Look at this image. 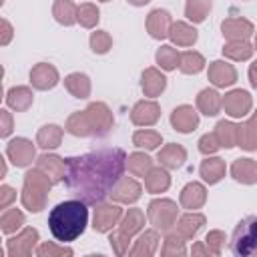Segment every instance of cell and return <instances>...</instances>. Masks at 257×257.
Returning a JSON list of instances; mask_svg holds the SVG:
<instances>
[{"instance_id": "cell-4", "label": "cell", "mask_w": 257, "mask_h": 257, "mask_svg": "<svg viewBox=\"0 0 257 257\" xmlns=\"http://www.w3.org/2000/svg\"><path fill=\"white\" fill-rule=\"evenodd\" d=\"M50 183L48 177L42 175V169H36V171H30L24 179V195H22V201L24 205L30 209V211H40L42 203H44V197L50 189Z\"/></svg>"}, {"instance_id": "cell-15", "label": "cell", "mask_w": 257, "mask_h": 257, "mask_svg": "<svg viewBox=\"0 0 257 257\" xmlns=\"http://www.w3.org/2000/svg\"><path fill=\"white\" fill-rule=\"evenodd\" d=\"M110 195H112V199H116L120 203H133L141 197V185L133 179H120Z\"/></svg>"}, {"instance_id": "cell-38", "label": "cell", "mask_w": 257, "mask_h": 257, "mask_svg": "<svg viewBox=\"0 0 257 257\" xmlns=\"http://www.w3.org/2000/svg\"><path fill=\"white\" fill-rule=\"evenodd\" d=\"M179 54H177V50L173 48V46H163L159 52H157V62L165 68V70H173L175 66H177V62H179Z\"/></svg>"}, {"instance_id": "cell-13", "label": "cell", "mask_w": 257, "mask_h": 257, "mask_svg": "<svg viewBox=\"0 0 257 257\" xmlns=\"http://www.w3.org/2000/svg\"><path fill=\"white\" fill-rule=\"evenodd\" d=\"M120 207H116V205H100L98 209H96V213H94V229L96 231H108L114 223H116V219L120 217Z\"/></svg>"}, {"instance_id": "cell-44", "label": "cell", "mask_w": 257, "mask_h": 257, "mask_svg": "<svg viewBox=\"0 0 257 257\" xmlns=\"http://www.w3.org/2000/svg\"><path fill=\"white\" fill-rule=\"evenodd\" d=\"M249 78H251V84L257 88V62H253L249 66Z\"/></svg>"}, {"instance_id": "cell-31", "label": "cell", "mask_w": 257, "mask_h": 257, "mask_svg": "<svg viewBox=\"0 0 257 257\" xmlns=\"http://www.w3.org/2000/svg\"><path fill=\"white\" fill-rule=\"evenodd\" d=\"M145 187L151 193H161L169 187V175L163 169H151L147 179H145Z\"/></svg>"}, {"instance_id": "cell-8", "label": "cell", "mask_w": 257, "mask_h": 257, "mask_svg": "<svg viewBox=\"0 0 257 257\" xmlns=\"http://www.w3.org/2000/svg\"><path fill=\"white\" fill-rule=\"evenodd\" d=\"M223 106L231 116H243L251 108V96L245 90H233L223 98Z\"/></svg>"}, {"instance_id": "cell-48", "label": "cell", "mask_w": 257, "mask_h": 257, "mask_svg": "<svg viewBox=\"0 0 257 257\" xmlns=\"http://www.w3.org/2000/svg\"><path fill=\"white\" fill-rule=\"evenodd\" d=\"M255 50H257V40H255Z\"/></svg>"}, {"instance_id": "cell-1", "label": "cell", "mask_w": 257, "mask_h": 257, "mask_svg": "<svg viewBox=\"0 0 257 257\" xmlns=\"http://www.w3.org/2000/svg\"><path fill=\"white\" fill-rule=\"evenodd\" d=\"M126 155L122 149L106 147L80 157L64 159V185L86 205L102 203L122 179Z\"/></svg>"}, {"instance_id": "cell-23", "label": "cell", "mask_w": 257, "mask_h": 257, "mask_svg": "<svg viewBox=\"0 0 257 257\" xmlns=\"http://www.w3.org/2000/svg\"><path fill=\"white\" fill-rule=\"evenodd\" d=\"M169 36L173 38V42H175V44L191 46V44H195V40H197V30H195V28H191L189 24H185V22H177V24H173V26H171Z\"/></svg>"}, {"instance_id": "cell-14", "label": "cell", "mask_w": 257, "mask_h": 257, "mask_svg": "<svg viewBox=\"0 0 257 257\" xmlns=\"http://www.w3.org/2000/svg\"><path fill=\"white\" fill-rule=\"evenodd\" d=\"M223 34L229 38V40H245L251 32H253V26L249 20H243V18H229L223 22Z\"/></svg>"}, {"instance_id": "cell-16", "label": "cell", "mask_w": 257, "mask_h": 257, "mask_svg": "<svg viewBox=\"0 0 257 257\" xmlns=\"http://www.w3.org/2000/svg\"><path fill=\"white\" fill-rule=\"evenodd\" d=\"M231 173L237 181L251 185L257 181V163H253L251 159H237L231 167Z\"/></svg>"}, {"instance_id": "cell-42", "label": "cell", "mask_w": 257, "mask_h": 257, "mask_svg": "<svg viewBox=\"0 0 257 257\" xmlns=\"http://www.w3.org/2000/svg\"><path fill=\"white\" fill-rule=\"evenodd\" d=\"M22 221H24L22 213H18L16 209H12V211H8V213L2 217V229H4L6 233H10V231H14L16 227H20Z\"/></svg>"}, {"instance_id": "cell-24", "label": "cell", "mask_w": 257, "mask_h": 257, "mask_svg": "<svg viewBox=\"0 0 257 257\" xmlns=\"http://www.w3.org/2000/svg\"><path fill=\"white\" fill-rule=\"evenodd\" d=\"M203 201H205V189L199 183H189L181 193V203L187 209H197L203 205Z\"/></svg>"}, {"instance_id": "cell-43", "label": "cell", "mask_w": 257, "mask_h": 257, "mask_svg": "<svg viewBox=\"0 0 257 257\" xmlns=\"http://www.w3.org/2000/svg\"><path fill=\"white\" fill-rule=\"evenodd\" d=\"M219 147H221V145H219V141H217L215 133H213V135H205V137L199 141V151H201V153H205V155L215 153Z\"/></svg>"}, {"instance_id": "cell-11", "label": "cell", "mask_w": 257, "mask_h": 257, "mask_svg": "<svg viewBox=\"0 0 257 257\" xmlns=\"http://www.w3.org/2000/svg\"><path fill=\"white\" fill-rule=\"evenodd\" d=\"M209 78H211V82L215 86H229V84H233L237 80V72H235V68L231 64L217 60V62H213L209 66Z\"/></svg>"}, {"instance_id": "cell-33", "label": "cell", "mask_w": 257, "mask_h": 257, "mask_svg": "<svg viewBox=\"0 0 257 257\" xmlns=\"http://www.w3.org/2000/svg\"><path fill=\"white\" fill-rule=\"evenodd\" d=\"M205 66V60L199 52H183L181 58H179V68L187 74H193V72H199L201 68Z\"/></svg>"}, {"instance_id": "cell-22", "label": "cell", "mask_w": 257, "mask_h": 257, "mask_svg": "<svg viewBox=\"0 0 257 257\" xmlns=\"http://www.w3.org/2000/svg\"><path fill=\"white\" fill-rule=\"evenodd\" d=\"M215 137L219 141L221 147L225 149H231L237 145V137H239V126H235L233 122H227V120H221L217 126H215Z\"/></svg>"}, {"instance_id": "cell-29", "label": "cell", "mask_w": 257, "mask_h": 257, "mask_svg": "<svg viewBox=\"0 0 257 257\" xmlns=\"http://www.w3.org/2000/svg\"><path fill=\"white\" fill-rule=\"evenodd\" d=\"M76 12H78V8L70 0H56V4H54V16L60 24H66V26L72 24L76 20Z\"/></svg>"}, {"instance_id": "cell-18", "label": "cell", "mask_w": 257, "mask_h": 257, "mask_svg": "<svg viewBox=\"0 0 257 257\" xmlns=\"http://www.w3.org/2000/svg\"><path fill=\"white\" fill-rule=\"evenodd\" d=\"M237 145L245 151H255L257 149V114L251 120H247L243 126H239Z\"/></svg>"}, {"instance_id": "cell-12", "label": "cell", "mask_w": 257, "mask_h": 257, "mask_svg": "<svg viewBox=\"0 0 257 257\" xmlns=\"http://www.w3.org/2000/svg\"><path fill=\"white\" fill-rule=\"evenodd\" d=\"M30 80H32V84H34L36 88L46 90V88H52V86L56 84L58 72H56L52 66H48V64H38V66L32 68Z\"/></svg>"}, {"instance_id": "cell-27", "label": "cell", "mask_w": 257, "mask_h": 257, "mask_svg": "<svg viewBox=\"0 0 257 257\" xmlns=\"http://www.w3.org/2000/svg\"><path fill=\"white\" fill-rule=\"evenodd\" d=\"M223 54H227L233 60H247L253 54V48H251V44L247 40H231L223 48Z\"/></svg>"}, {"instance_id": "cell-26", "label": "cell", "mask_w": 257, "mask_h": 257, "mask_svg": "<svg viewBox=\"0 0 257 257\" xmlns=\"http://www.w3.org/2000/svg\"><path fill=\"white\" fill-rule=\"evenodd\" d=\"M201 175H203V179L207 181V183H217L223 175H225V163L221 161V159H207V161H203V165H201Z\"/></svg>"}, {"instance_id": "cell-41", "label": "cell", "mask_w": 257, "mask_h": 257, "mask_svg": "<svg viewBox=\"0 0 257 257\" xmlns=\"http://www.w3.org/2000/svg\"><path fill=\"white\" fill-rule=\"evenodd\" d=\"M90 46H92L94 52L104 54V52L110 48V36H108L106 32H102V30L92 32V36H90Z\"/></svg>"}, {"instance_id": "cell-7", "label": "cell", "mask_w": 257, "mask_h": 257, "mask_svg": "<svg viewBox=\"0 0 257 257\" xmlns=\"http://www.w3.org/2000/svg\"><path fill=\"white\" fill-rule=\"evenodd\" d=\"M6 153H8V157L12 159V163H14L16 167H26V165L34 159V147H32V143L26 141V139H14V141L8 145Z\"/></svg>"}, {"instance_id": "cell-30", "label": "cell", "mask_w": 257, "mask_h": 257, "mask_svg": "<svg viewBox=\"0 0 257 257\" xmlns=\"http://www.w3.org/2000/svg\"><path fill=\"white\" fill-rule=\"evenodd\" d=\"M211 10V0H187L185 14L193 22H203L207 12Z\"/></svg>"}, {"instance_id": "cell-5", "label": "cell", "mask_w": 257, "mask_h": 257, "mask_svg": "<svg viewBox=\"0 0 257 257\" xmlns=\"http://www.w3.org/2000/svg\"><path fill=\"white\" fill-rule=\"evenodd\" d=\"M84 116H86L90 135L102 137V135H106L108 128L112 126V116H110L108 108H106L102 102H92V104L84 110Z\"/></svg>"}, {"instance_id": "cell-21", "label": "cell", "mask_w": 257, "mask_h": 257, "mask_svg": "<svg viewBox=\"0 0 257 257\" xmlns=\"http://www.w3.org/2000/svg\"><path fill=\"white\" fill-rule=\"evenodd\" d=\"M185 159H187V153L179 145H169V147H165L159 153V163L165 165V167H169V169H179Z\"/></svg>"}, {"instance_id": "cell-25", "label": "cell", "mask_w": 257, "mask_h": 257, "mask_svg": "<svg viewBox=\"0 0 257 257\" xmlns=\"http://www.w3.org/2000/svg\"><path fill=\"white\" fill-rule=\"evenodd\" d=\"M165 76L159 74L155 68H149L145 74H143V90L149 94V96H157L159 92H163L165 88Z\"/></svg>"}, {"instance_id": "cell-47", "label": "cell", "mask_w": 257, "mask_h": 257, "mask_svg": "<svg viewBox=\"0 0 257 257\" xmlns=\"http://www.w3.org/2000/svg\"><path fill=\"white\" fill-rule=\"evenodd\" d=\"M131 4H135V6H143V4H147L149 0H128Z\"/></svg>"}, {"instance_id": "cell-20", "label": "cell", "mask_w": 257, "mask_h": 257, "mask_svg": "<svg viewBox=\"0 0 257 257\" xmlns=\"http://www.w3.org/2000/svg\"><path fill=\"white\" fill-rule=\"evenodd\" d=\"M38 169L46 171V175L50 177L52 183L62 181L64 179V161L54 157V155H44L38 159Z\"/></svg>"}, {"instance_id": "cell-10", "label": "cell", "mask_w": 257, "mask_h": 257, "mask_svg": "<svg viewBox=\"0 0 257 257\" xmlns=\"http://www.w3.org/2000/svg\"><path fill=\"white\" fill-rule=\"evenodd\" d=\"M147 28L151 36L155 38H165L171 32V16L167 10H153L147 18Z\"/></svg>"}, {"instance_id": "cell-37", "label": "cell", "mask_w": 257, "mask_h": 257, "mask_svg": "<svg viewBox=\"0 0 257 257\" xmlns=\"http://www.w3.org/2000/svg\"><path fill=\"white\" fill-rule=\"evenodd\" d=\"M128 171H131L133 175H137V177L145 175L147 171H151V159H149L147 155H143V153L131 155V157H128Z\"/></svg>"}, {"instance_id": "cell-9", "label": "cell", "mask_w": 257, "mask_h": 257, "mask_svg": "<svg viewBox=\"0 0 257 257\" xmlns=\"http://www.w3.org/2000/svg\"><path fill=\"white\" fill-rule=\"evenodd\" d=\"M171 122H173V126H175L179 133H191V131H195V126L199 124V116H197V112L193 110V106L183 104V106H179V108L173 110Z\"/></svg>"}, {"instance_id": "cell-35", "label": "cell", "mask_w": 257, "mask_h": 257, "mask_svg": "<svg viewBox=\"0 0 257 257\" xmlns=\"http://www.w3.org/2000/svg\"><path fill=\"white\" fill-rule=\"evenodd\" d=\"M66 128H68V133H72V135H76V137H86V135H90V128H88V122H86L84 112L72 114V116L68 118Z\"/></svg>"}, {"instance_id": "cell-28", "label": "cell", "mask_w": 257, "mask_h": 257, "mask_svg": "<svg viewBox=\"0 0 257 257\" xmlns=\"http://www.w3.org/2000/svg\"><path fill=\"white\" fill-rule=\"evenodd\" d=\"M66 88L76 96V98H86L88 92H90V82L84 74H70L66 80H64Z\"/></svg>"}, {"instance_id": "cell-36", "label": "cell", "mask_w": 257, "mask_h": 257, "mask_svg": "<svg viewBox=\"0 0 257 257\" xmlns=\"http://www.w3.org/2000/svg\"><path fill=\"white\" fill-rule=\"evenodd\" d=\"M137 147H145V149H157L161 145V135L155 131H139L133 137Z\"/></svg>"}, {"instance_id": "cell-2", "label": "cell", "mask_w": 257, "mask_h": 257, "mask_svg": "<svg viewBox=\"0 0 257 257\" xmlns=\"http://www.w3.org/2000/svg\"><path fill=\"white\" fill-rule=\"evenodd\" d=\"M88 223L86 203L80 199L58 203L48 215V229L58 243H72L78 239Z\"/></svg>"}, {"instance_id": "cell-6", "label": "cell", "mask_w": 257, "mask_h": 257, "mask_svg": "<svg viewBox=\"0 0 257 257\" xmlns=\"http://www.w3.org/2000/svg\"><path fill=\"white\" fill-rule=\"evenodd\" d=\"M175 213H177V207H175L173 201H165L163 199V201H153L149 205V217H151V221L159 229H163V231L173 223Z\"/></svg>"}, {"instance_id": "cell-40", "label": "cell", "mask_w": 257, "mask_h": 257, "mask_svg": "<svg viewBox=\"0 0 257 257\" xmlns=\"http://www.w3.org/2000/svg\"><path fill=\"white\" fill-rule=\"evenodd\" d=\"M76 20H78L82 26L90 28V26H94V24L98 22V10H96L92 4H82V6L78 8V12H76Z\"/></svg>"}, {"instance_id": "cell-46", "label": "cell", "mask_w": 257, "mask_h": 257, "mask_svg": "<svg viewBox=\"0 0 257 257\" xmlns=\"http://www.w3.org/2000/svg\"><path fill=\"white\" fill-rule=\"evenodd\" d=\"M2 193H4V199H2V205H6L14 195H12V189L10 187H2Z\"/></svg>"}, {"instance_id": "cell-49", "label": "cell", "mask_w": 257, "mask_h": 257, "mask_svg": "<svg viewBox=\"0 0 257 257\" xmlns=\"http://www.w3.org/2000/svg\"><path fill=\"white\" fill-rule=\"evenodd\" d=\"M102 2H108V0H102Z\"/></svg>"}, {"instance_id": "cell-45", "label": "cell", "mask_w": 257, "mask_h": 257, "mask_svg": "<svg viewBox=\"0 0 257 257\" xmlns=\"http://www.w3.org/2000/svg\"><path fill=\"white\" fill-rule=\"evenodd\" d=\"M2 118H4V128H2V137H6L10 133V118H8V112L2 110Z\"/></svg>"}, {"instance_id": "cell-32", "label": "cell", "mask_w": 257, "mask_h": 257, "mask_svg": "<svg viewBox=\"0 0 257 257\" xmlns=\"http://www.w3.org/2000/svg\"><path fill=\"white\" fill-rule=\"evenodd\" d=\"M60 137H62V131H60L56 124L42 126L40 133H38V145H40L42 149H54V147H58Z\"/></svg>"}, {"instance_id": "cell-19", "label": "cell", "mask_w": 257, "mask_h": 257, "mask_svg": "<svg viewBox=\"0 0 257 257\" xmlns=\"http://www.w3.org/2000/svg\"><path fill=\"white\" fill-rule=\"evenodd\" d=\"M221 104H223V102H221L219 94H217L215 90H211V88L201 90L199 96H197V106H199V110H201L203 114H207V116H215V114L219 112Z\"/></svg>"}, {"instance_id": "cell-17", "label": "cell", "mask_w": 257, "mask_h": 257, "mask_svg": "<svg viewBox=\"0 0 257 257\" xmlns=\"http://www.w3.org/2000/svg\"><path fill=\"white\" fill-rule=\"evenodd\" d=\"M131 116H133V122H135V124H153V122H157V118H159V106H157L155 102L143 100V102L135 104Z\"/></svg>"}, {"instance_id": "cell-3", "label": "cell", "mask_w": 257, "mask_h": 257, "mask_svg": "<svg viewBox=\"0 0 257 257\" xmlns=\"http://www.w3.org/2000/svg\"><path fill=\"white\" fill-rule=\"evenodd\" d=\"M231 253L237 257H257V215H249L235 225Z\"/></svg>"}, {"instance_id": "cell-34", "label": "cell", "mask_w": 257, "mask_h": 257, "mask_svg": "<svg viewBox=\"0 0 257 257\" xmlns=\"http://www.w3.org/2000/svg\"><path fill=\"white\" fill-rule=\"evenodd\" d=\"M30 102H32V94H30V90L24 88V86L12 88V90L8 92V104H10L12 108H16V110H24V108H28Z\"/></svg>"}, {"instance_id": "cell-39", "label": "cell", "mask_w": 257, "mask_h": 257, "mask_svg": "<svg viewBox=\"0 0 257 257\" xmlns=\"http://www.w3.org/2000/svg\"><path fill=\"white\" fill-rule=\"evenodd\" d=\"M203 223H205L203 215H187V217L181 219V223H179V231H181L185 237H191V235H195V233L201 229Z\"/></svg>"}]
</instances>
